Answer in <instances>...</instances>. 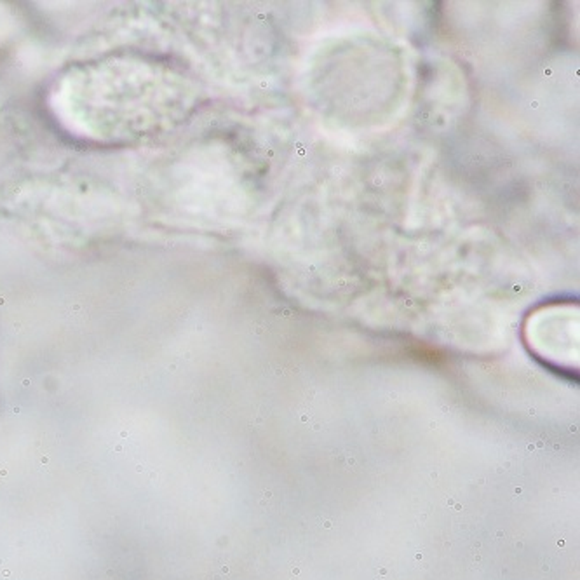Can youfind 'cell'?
<instances>
[]
</instances>
